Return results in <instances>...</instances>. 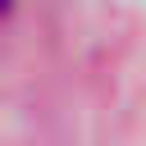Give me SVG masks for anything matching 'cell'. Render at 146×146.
<instances>
[{
  "instance_id": "6da1fadb",
  "label": "cell",
  "mask_w": 146,
  "mask_h": 146,
  "mask_svg": "<svg viewBox=\"0 0 146 146\" xmlns=\"http://www.w3.org/2000/svg\"><path fill=\"white\" fill-rule=\"evenodd\" d=\"M9 9H14V0H0V18H5V14H9Z\"/></svg>"
}]
</instances>
